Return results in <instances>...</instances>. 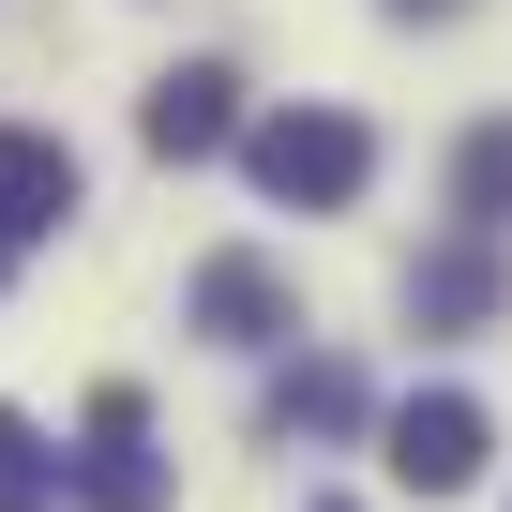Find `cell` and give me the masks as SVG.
<instances>
[{"label": "cell", "instance_id": "6da1fadb", "mask_svg": "<svg viewBox=\"0 0 512 512\" xmlns=\"http://www.w3.org/2000/svg\"><path fill=\"white\" fill-rule=\"evenodd\" d=\"M241 181L272 196V211H347L377 181V136L347 106H272V121H241Z\"/></svg>", "mask_w": 512, "mask_h": 512}, {"label": "cell", "instance_id": "7a4b0ae2", "mask_svg": "<svg viewBox=\"0 0 512 512\" xmlns=\"http://www.w3.org/2000/svg\"><path fill=\"white\" fill-rule=\"evenodd\" d=\"M136 151H151V166H211V151H241V76H226V61H166L151 106H136Z\"/></svg>", "mask_w": 512, "mask_h": 512}, {"label": "cell", "instance_id": "3957f363", "mask_svg": "<svg viewBox=\"0 0 512 512\" xmlns=\"http://www.w3.org/2000/svg\"><path fill=\"white\" fill-rule=\"evenodd\" d=\"M181 317H196L211 347H287V332H302V287L272 272V256H196Z\"/></svg>", "mask_w": 512, "mask_h": 512}, {"label": "cell", "instance_id": "277c9868", "mask_svg": "<svg viewBox=\"0 0 512 512\" xmlns=\"http://www.w3.org/2000/svg\"><path fill=\"white\" fill-rule=\"evenodd\" d=\"M377 437H392V482H422V497L482 482V452H497V422H482L467 392H407V407H392Z\"/></svg>", "mask_w": 512, "mask_h": 512}, {"label": "cell", "instance_id": "5b68a950", "mask_svg": "<svg viewBox=\"0 0 512 512\" xmlns=\"http://www.w3.org/2000/svg\"><path fill=\"white\" fill-rule=\"evenodd\" d=\"M76 497L91 512H166V452H151V407L106 377L91 392V452H76Z\"/></svg>", "mask_w": 512, "mask_h": 512}, {"label": "cell", "instance_id": "8992f818", "mask_svg": "<svg viewBox=\"0 0 512 512\" xmlns=\"http://www.w3.org/2000/svg\"><path fill=\"white\" fill-rule=\"evenodd\" d=\"M76 196H91V166H76L46 121H0V241H61Z\"/></svg>", "mask_w": 512, "mask_h": 512}, {"label": "cell", "instance_id": "52a82bcc", "mask_svg": "<svg viewBox=\"0 0 512 512\" xmlns=\"http://www.w3.org/2000/svg\"><path fill=\"white\" fill-rule=\"evenodd\" d=\"M497 302H512V272H497V226H452L437 256H407V317H422V332H482Z\"/></svg>", "mask_w": 512, "mask_h": 512}, {"label": "cell", "instance_id": "ba28073f", "mask_svg": "<svg viewBox=\"0 0 512 512\" xmlns=\"http://www.w3.org/2000/svg\"><path fill=\"white\" fill-rule=\"evenodd\" d=\"M256 422H272V437H347V422H362V377H347V362H287Z\"/></svg>", "mask_w": 512, "mask_h": 512}, {"label": "cell", "instance_id": "9c48e42d", "mask_svg": "<svg viewBox=\"0 0 512 512\" xmlns=\"http://www.w3.org/2000/svg\"><path fill=\"white\" fill-rule=\"evenodd\" d=\"M452 226H497V241H512V121H482V136L452 151Z\"/></svg>", "mask_w": 512, "mask_h": 512}, {"label": "cell", "instance_id": "30bf717a", "mask_svg": "<svg viewBox=\"0 0 512 512\" xmlns=\"http://www.w3.org/2000/svg\"><path fill=\"white\" fill-rule=\"evenodd\" d=\"M0 512H61V482H46V437L0 407Z\"/></svg>", "mask_w": 512, "mask_h": 512}, {"label": "cell", "instance_id": "8fae6325", "mask_svg": "<svg viewBox=\"0 0 512 512\" xmlns=\"http://www.w3.org/2000/svg\"><path fill=\"white\" fill-rule=\"evenodd\" d=\"M392 16H467V0H392Z\"/></svg>", "mask_w": 512, "mask_h": 512}, {"label": "cell", "instance_id": "7c38bea8", "mask_svg": "<svg viewBox=\"0 0 512 512\" xmlns=\"http://www.w3.org/2000/svg\"><path fill=\"white\" fill-rule=\"evenodd\" d=\"M317 512H347V497H317Z\"/></svg>", "mask_w": 512, "mask_h": 512}, {"label": "cell", "instance_id": "4fadbf2b", "mask_svg": "<svg viewBox=\"0 0 512 512\" xmlns=\"http://www.w3.org/2000/svg\"><path fill=\"white\" fill-rule=\"evenodd\" d=\"M0 256H16V241H0Z\"/></svg>", "mask_w": 512, "mask_h": 512}]
</instances>
